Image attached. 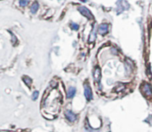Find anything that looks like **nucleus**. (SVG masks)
Instances as JSON below:
<instances>
[{"label":"nucleus","instance_id":"14","mask_svg":"<svg viewBox=\"0 0 152 132\" xmlns=\"http://www.w3.org/2000/svg\"><path fill=\"white\" fill-rule=\"evenodd\" d=\"M71 28H73V30H75V31H77L79 29V25L77 24H76V23H73V22L71 24Z\"/></svg>","mask_w":152,"mask_h":132},{"label":"nucleus","instance_id":"1","mask_svg":"<svg viewBox=\"0 0 152 132\" xmlns=\"http://www.w3.org/2000/svg\"><path fill=\"white\" fill-rule=\"evenodd\" d=\"M142 92L147 97H152V88L151 86L148 83H144L142 85Z\"/></svg>","mask_w":152,"mask_h":132},{"label":"nucleus","instance_id":"10","mask_svg":"<svg viewBox=\"0 0 152 132\" xmlns=\"http://www.w3.org/2000/svg\"><path fill=\"white\" fill-rule=\"evenodd\" d=\"M38 9H39V4H38V2H36L31 7V11L32 13H36V11H38Z\"/></svg>","mask_w":152,"mask_h":132},{"label":"nucleus","instance_id":"6","mask_svg":"<svg viewBox=\"0 0 152 132\" xmlns=\"http://www.w3.org/2000/svg\"><path fill=\"white\" fill-rule=\"evenodd\" d=\"M65 115L66 116V118L68 119L70 122H74L77 119V116L75 114H73L71 111H67L65 113Z\"/></svg>","mask_w":152,"mask_h":132},{"label":"nucleus","instance_id":"13","mask_svg":"<svg viewBox=\"0 0 152 132\" xmlns=\"http://www.w3.org/2000/svg\"><path fill=\"white\" fill-rule=\"evenodd\" d=\"M38 97H39V92L37 91H34V93L33 94V96H32V99L35 101V100H36L37 98H38Z\"/></svg>","mask_w":152,"mask_h":132},{"label":"nucleus","instance_id":"9","mask_svg":"<svg viewBox=\"0 0 152 132\" xmlns=\"http://www.w3.org/2000/svg\"><path fill=\"white\" fill-rule=\"evenodd\" d=\"M75 94H76V88H73V87H71V88L68 89V94H67V97H68V99L72 98V97H74Z\"/></svg>","mask_w":152,"mask_h":132},{"label":"nucleus","instance_id":"3","mask_svg":"<svg viewBox=\"0 0 152 132\" xmlns=\"http://www.w3.org/2000/svg\"><path fill=\"white\" fill-rule=\"evenodd\" d=\"M84 94L85 98L87 100H91L92 99V91H91V88L90 85L87 83L84 84Z\"/></svg>","mask_w":152,"mask_h":132},{"label":"nucleus","instance_id":"11","mask_svg":"<svg viewBox=\"0 0 152 132\" xmlns=\"http://www.w3.org/2000/svg\"><path fill=\"white\" fill-rule=\"evenodd\" d=\"M22 79L23 81H24V83L26 84V85H27L28 87H30V86H31L32 80H31V79L30 77H28V76H24V77H22Z\"/></svg>","mask_w":152,"mask_h":132},{"label":"nucleus","instance_id":"8","mask_svg":"<svg viewBox=\"0 0 152 132\" xmlns=\"http://www.w3.org/2000/svg\"><path fill=\"white\" fill-rule=\"evenodd\" d=\"M94 80L99 83L100 79H101V71L100 69V68H96V69L94 70Z\"/></svg>","mask_w":152,"mask_h":132},{"label":"nucleus","instance_id":"4","mask_svg":"<svg viewBox=\"0 0 152 132\" xmlns=\"http://www.w3.org/2000/svg\"><path fill=\"white\" fill-rule=\"evenodd\" d=\"M96 38V25L93 26V29L90 32L89 37H88V42L89 43H92L94 42Z\"/></svg>","mask_w":152,"mask_h":132},{"label":"nucleus","instance_id":"12","mask_svg":"<svg viewBox=\"0 0 152 132\" xmlns=\"http://www.w3.org/2000/svg\"><path fill=\"white\" fill-rule=\"evenodd\" d=\"M29 2V0H19V5L21 6H26Z\"/></svg>","mask_w":152,"mask_h":132},{"label":"nucleus","instance_id":"2","mask_svg":"<svg viewBox=\"0 0 152 132\" xmlns=\"http://www.w3.org/2000/svg\"><path fill=\"white\" fill-rule=\"evenodd\" d=\"M78 11H79L84 17H86L87 19H94L93 14L91 13V12H90L86 7H85V6H80V7H79V8H78Z\"/></svg>","mask_w":152,"mask_h":132},{"label":"nucleus","instance_id":"7","mask_svg":"<svg viewBox=\"0 0 152 132\" xmlns=\"http://www.w3.org/2000/svg\"><path fill=\"white\" fill-rule=\"evenodd\" d=\"M127 2L125 1V0H120L119 2H118V6L119 8V13L122 12V11H123L124 10H127L128 8H129V5L128 4H126V5H125Z\"/></svg>","mask_w":152,"mask_h":132},{"label":"nucleus","instance_id":"5","mask_svg":"<svg viewBox=\"0 0 152 132\" xmlns=\"http://www.w3.org/2000/svg\"><path fill=\"white\" fill-rule=\"evenodd\" d=\"M108 31V25L106 23H103V24H101L100 26H99V28H98V31L99 33H100L101 35H105L106 34Z\"/></svg>","mask_w":152,"mask_h":132},{"label":"nucleus","instance_id":"15","mask_svg":"<svg viewBox=\"0 0 152 132\" xmlns=\"http://www.w3.org/2000/svg\"><path fill=\"white\" fill-rule=\"evenodd\" d=\"M81 1H83V2H85L86 0H81Z\"/></svg>","mask_w":152,"mask_h":132}]
</instances>
